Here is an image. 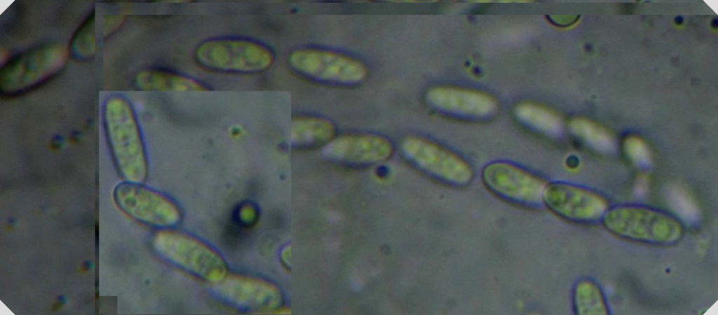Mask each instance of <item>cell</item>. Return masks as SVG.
<instances>
[{"mask_svg": "<svg viewBox=\"0 0 718 315\" xmlns=\"http://www.w3.org/2000/svg\"><path fill=\"white\" fill-rule=\"evenodd\" d=\"M103 120L112 157L128 182L140 183L147 175V158L140 128L130 103L113 95L104 103Z\"/></svg>", "mask_w": 718, "mask_h": 315, "instance_id": "cell-1", "label": "cell"}, {"mask_svg": "<svg viewBox=\"0 0 718 315\" xmlns=\"http://www.w3.org/2000/svg\"><path fill=\"white\" fill-rule=\"evenodd\" d=\"M602 222L608 232L618 238L654 246H673L684 234L682 225L672 215L641 206L609 208Z\"/></svg>", "mask_w": 718, "mask_h": 315, "instance_id": "cell-2", "label": "cell"}, {"mask_svg": "<svg viewBox=\"0 0 718 315\" xmlns=\"http://www.w3.org/2000/svg\"><path fill=\"white\" fill-rule=\"evenodd\" d=\"M66 59V49L56 43L37 46L16 55L1 68V95L12 98L39 87L61 71Z\"/></svg>", "mask_w": 718, "mask_h": 315, "instance_id": "cell-3", "label": "cell"}, {"mask_svg": "<svg viewBox=\"0 0 718 315\" xmlns=\"http://www.w3.org/2000/svg\"><path fill=\"white\" fill-rule=\"evenodd\" d=\"M400 150L415 168L445 186L463 188L473 181V170L467 161L431 141L409 136L400 142Z\"/></svg>", "mask_w": 718, "mask_h": 315, "instance_id": "cell-4", "label": "cell"}, {"mask_svg": "<svg viewBox=\"0 0 718 315\" xmlns=\"http://www.w3.org/2000/svg\"><path fill=\"white\" fill-rule=\"evenodd\" d=\"M194 58L200 65L208 69L246 74L264 71L273 62V54L266 46L238 39L204 41L195 50Z\"/></svg>", "mask_w": 718, "mask_h": 315, "instance_id": "cell-5", "label": "cell"}, {"mask_svg": "<svg viewBox=\"0 0 718 315\" xmlns=\"http://www.w3.org/2000/svg\"><path fill=\"white\" fill-rule=\"evenodd\" d=\"M481 178L493 195L507 203L527 209L544 206L543 194L548 182L520 166L493 161L483 167Z\"/></svg>", "mask_w": 718, "mask_h": 315, "instance_id": "cell-6", "label": "cell"}, {"mask_svg": "<svg viewBox=\"0 0 718 315\" xmlns=\"http://www.w3.org/2000/svg\"><path fill=\"white\" fill-rule=\"evenodd\" d=\"M543 206L558 217L576 224H592L602 221L609 209L607 199L600 193L558 181L547 183Z\"/></svg>", "mask_w": 718, "mask_h": 315, "instance_id": "cell-7", "label": "cell"}, {"mask_svg": "<svg viewBox=\"0 0 718 315\" xmlns=\"http://www.w3.org/2000/svg\"><path fill=\"white\" fill-rule=\"evenodd\" d=\"M290 66L314 80L351 86L363 82L367 69L359 60L344 54L318 49H298L289 56Z\"/></svg>", "mask_w": 718, "mask_h": 315, "instance_id": "cell-8", "label": "cell"}, {"mask_svg": "<svg viewBox=\"0 0 718 315\" xmlns=\"http://www.w3.org/2000/svg\"><path fill=\"white\" fill-rule=\"evenodd\" d=\"M156 246L170 260L210 280L222 278L225 267L220 258L203 243L187 236L171 232L159 233Z\"/></svg>", "mask_w": 718, "mask_h": 315, "instance_id": "cell-9", "label": "cell"}, {"mask_svg": "<svg viewBox=\"0 0 718 315\" xmlns=\"http://www.w3.org/2000/svg\"><path fill=\"white\" fill-rule=\"evenodd\" d=\"M138 184L128 182L116 187L114 198L120 208L151 226L169 227L177 224L180 213L177 206L165 196Z\"/></svg>", "mask_w": 718, "mask_h": 315, "instance_id": "cell-10", "label": "cell"}, {"mask_svg": "<svg viewBox=\"0 0 718 315\" xmlns=\"http://www.w3.org/2000/svg\"><path fill=\"white\" fill-rule=\"evenodd\" d=\"M426 103L434 110L457 119L483 121L494 116L498 102L492 95L473 89L454 86H434L425 95Z\"/></svg>", "mask_w": 718, "mask_h": 315, "instance_id": "cell-11", "label": "cell"}, {"mask_svg": "<svg viewBox=\"0 0 718 315\" xmlns=\"http://www.w3.org/2000/svg\"><path fill=\"white\" fill-rule=\"evenodd\" d=\"M391 142L380 135L347 134L333 138L323 145V154L331 160L354 165L383 162L393 154Z\"/></svg>", "mask_w": 718, "mask_h": 315, "instance_id": "cell-12", "label": "cell"}, {"mask_svg": "<svg viewBox=\"0 0 718 315\" xmlns=\"http://www.w3.org/2000/svg\"><path fill=\"white\" fill-rule=\"evenodd\" d=\"M136 87L146 91H203L207 88L201 83L168 70L148 69L135 78Z\"/></svg>", "mask_w": 718, "mask_h": 315, "instance_id": "cell-13", "label": "cell"}, {"mask_svg": "<svg viewBox=\"0 0 718 315\" xmlns=\"http://www.w3.org/2000/svg\"><path fill=\"white\" fill-rule=\"evenodd\" d=\"M515 119L524 126L541 134L555 136L561 133V118L550 109L531 102H522L513 109Z\"/></svg>", "mask_w": 718, "mask_h": 315, "instance_id": "cell-14", "label": "cell"}, {"mask_svg": "<svg viewBox=\"0 0 718 315\" xmlns=\"http://www.w3.org/2000/svg\"><path fill=\"white\" fill-rule=\"evenodd\" d=\"M334 127L329 121L314 116L294 118L291 125V142L296 147L325 145L334 135Z\"/></svg>", "mask_w": 718, "mask_h": 315, "instance_id": "cell-15", "label": "cell"}, {"mask_svg": "<svg viewBox=\"0 0 718 315\" xmlns=\"http://www.w3.org/2000/svg\"><path fill=\"white\" fill-rule=\"evenodd\" d=\"M574 312L580 315L607 314L609 309L604 295L593 281L583 279L574 286L572 292Z\"/></svg>", "mask_w": 718, "mask_h": 315, "instance_id": "cell-16", "label": "cell"}, {"mask_svg": "<svg viewBox=\"0 0 718 315\" xmlns=\"http://www.w3.org/2000/svg\"><path fill=\"white\" fill-rule=\"evenodd\" d=\"M571 133L600 151L611 150L614 145L611 134L604 128L584 118H575L569 123Z\"/></svg>", "mask_w": 718, "mask_h": 315, "instance_id": "cell-17", "label": "cell"}, {"mask_svg": "<svg viewBox=\"0 0 718 315\" xmlns=\"http://www.w3.org/2000/svg\"><path fill=\"white\" fill-rule=\"evenodd\" d=\"M95 17L89 15L75 32L71 41V52L78 58L90 57L95 51Z\"/></svg>", "mask_w": 718, "mask_h": 315, "instance_id": "cell-18", "label": "cell"}, {"mask_svg": "<svg viewBox=\"0 0 718 315\" xmlns=\"http://www.w3.org/2000/svg\"><path fill=\"white\" fill-rule=\"evenodd\" d=\"M628 158L637 166L646 167L651 163V154L646 142L637 136H628L623 142Z\"/></svg>", "mask_w": 718, "mask_h": 315, "instance_id": "cell-19", "label": "cell"}, {"mask_svg": "<svg viewBox=\"0 0 718 315\" xmlns=\"http://www.w3.org/2000/svg\"><path fill=\"white\" fill-rule=\"evenodd\" d=\"M233 218L240 229H248L255 226L258 221L259 212L254 205L243 203L236 208Z\"/></svg>", "mask_w": 718, "mask_h": 315, "instance_id": "cell-20", "label": "cell"}, {"mask_svg": "<svg viewBox=\"0 0 718 315\" xmlns=\"http://www.w3.org/2000/svg\"><path fill=\"white\" fill-rule=\"evenodd\" d=\"M670 197L673 206L680 215L689 220L696 218V208L689 196L683 192L675 191L672 192Z\"/></svg>", "mask_w": 718, "mask_h": 315, "instance_id": "cell-21", "label": "cell"}, {"mask_svg": "<svg viewBox=\"0 0 718 315\" xmlns=\"http://www.w3.org/2000/svg\"><path fill=\"white\" fill-rule=\"evenodd\" d=\"M229 135L233 138H240L243 136L244 130L241 126H234L229 129Z\"/></svg>", "mask_w": 718, "mask_h": 315, "instance_id": "cell-22", "label": "cell"}]
</instances>
